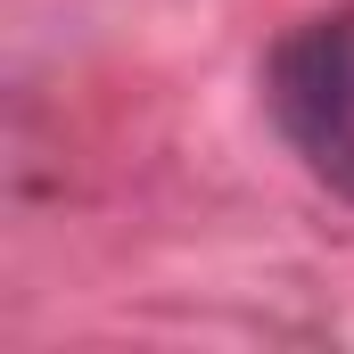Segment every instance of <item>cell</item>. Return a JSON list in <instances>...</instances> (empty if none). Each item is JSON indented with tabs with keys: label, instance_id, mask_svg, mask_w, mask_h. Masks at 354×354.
<instances>
[{
	"label": "cell",
	"instance_id": "cell-1",
	"mask_svg": "<svg viewBox=\"0 0 354 354\" xmlns=\"http://www.w3.org/2000/svg\"><path fill=\"white\" fill-rule=\"evenodd\" d=\"M272 115L288 132V149L354 198V8H330L313 25H297L272 50Z\"/></svg>",
	"mask_w": 354,
	"mask_h": 354
}]
</instances>
